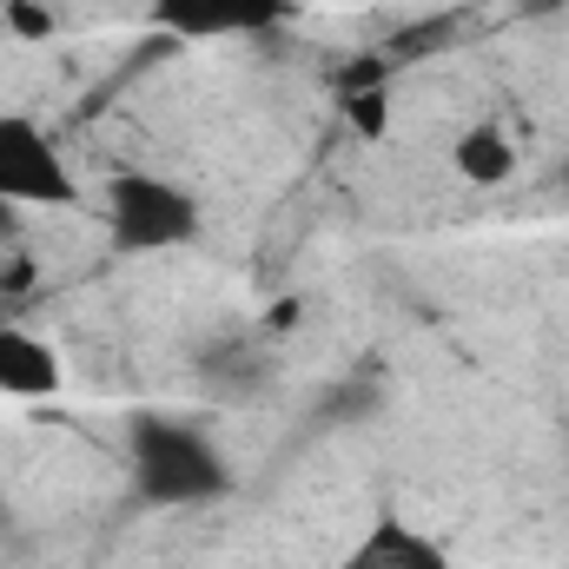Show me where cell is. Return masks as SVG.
I'll return each mask as SVG.
<instances>
[{"instance_id": "cell-1", "label": "cell", "mask_w": 569, "mask_h": 569, "mask_svg": "<svg viewBox=\"0 0 569 569\" xmlns=\"http://www.w3.org/2000/svg\"><path fill=\"white\" fill-rule=\"evenodd\" d=\"M127 477H133V497L152 510H192V503L232 497V463L219 457V443L159 411H140L127 425Z\"/></svg>"}, {"instance_id": "cell-2", "label": "cell", "mask_w": 569, "mask_h": 569, "mask_svg": "<svg viewBox=\"0 0 569 569\" xmlns=\"http://www.w3.org/2000/svg\"><path fill=\"white\" fill-rule=\"evenodd\" d=\"M100 219H107V239L113 252L127 259H152V252H179L199 239V199L146 166H127L107 179L100 192Z\"/></svg>"}, {"instance_id": "cell-3", "label": "cell", "mask_w": 569, "mask_h": 569, "mask_svg": "<svg viewBox=\"0 0 569 569\" xmlns=\"http://www.w3.org/2000/svg\"><path fill=\"white\" fill-rule=\"evenodd\" d=\"M0 199L13 212H60L80 206V186L60 159L53 133L27 113H0Z\"/></svg>"}, {"instance_id": "cell-4", "label": "cell", "mask_w": 569, "mask_h": 569, "mask_svg": "<svg viewBox=\"0 0 569 569\" xmlns=\"http://www.w3.org/2000/svg\"><path fill=\"white\" fill-rule=\"evenodd\" d=\"M291 0H152L146 20L172 40H252L272 33Z\"/></svg>"}, {"instance_id": "cell-5", "label": "cell", "mask_w": 569, "mask_h": 569, "mask_svg": "<svg viewBox=\"0 0 569 569\" xmlns=\"http://www.w3.org/2000/svg\"><path fill=\"white\" fill-rule=\"evenodd\" d=\"M338 569H457V563H450V550H443L430 530H418L411 517H378V523L338 557Z\"/></svg>"}, {"instance_id": "cell-6", "label": "cell", "mask_w": 569, "mask_h": 569, "mask_svg": "<svg viewBox=\"0 0 569 569\" xmlns=\"http://www.w3.org/2000/svg\"><path fill=\"white\" fill-rule=\"evenodd\" d=\"M60 351L20 325H0V398L7 405H47L60 391Z\"/></svg>"}, {"instance_id": "cell-7", "label": "cell", "mask_w": 569, "mask_h": 569, "mask_svg": "<svg viewBox=\"0 0 569 569\" xmlns=\"http://www.w3.org/2000/svg\"><path fill=\"white\" fill-rule=\"evenodd\" d=\"M450 166H457V179L463 186H510L517 179V146L503 140V127H490V120H477V127H463L457 140H450Z\"/></svg>"}, {"instance_id": "cell-8", "label": "cell", "mask_w": 569, "mask_h": 569, "mask_svg": "<svg viewBox=\"0 0 569 569\" xmlns=\"http://www.w3.org/2000/svg\"><path fill=\"white\" fill-rule=\"evenodd\" d=\"M345 107H351L358 133L378 140V133H385V113H391V93H385V87H345Z\"/></svg>"}, {"instance_id": "cell-9", "label": "cell", "mask_w": 569, "mask_h": 569, "mask_svg": "<svg viewBox=\"0 0 569 569\" xmlns=\"http://www.w3.org/2000/svg\"><path fill=\"white\" fill-rule=\"evenodd\" d=\"M7 33L13 40H53V7L47 0H7Z\"/></svg>"}, {"instance_id": "cell-10", "label": "cell", "mask_w": 569, "mask_h": 569, "mask_svg": "<svg viewBox=\"0 0 569 569\" xmlns=\"http://www.w3.org/2000/svg\"><path fill=\"white\" fill-rule=\"evenodd\" d=\"M13 226H20V212H13V206H7V199H0V246H7V239H13Z\"/></svg>"}, {"instance_id": "cell-11", "label": "cell", "mask_w": 569, "mask_h": 569, "mask_svg": "<svg viewBox=\"0 0 569 569\" xmlns=\"http://www.w3.org/2000/svg\"><path fill=\"white\" fill-rule=\"evenodd\" d=\"M298 7H365V0H298Z\"/></svg>"}, {"instance_id": "cell-12", "label": "cell", "mask_w": 569, "mask_h": 569, "mask_svg": "<svg viewBox=\"0 0 569 569\" xmlns=\"http://www.w3.org/2000/svg\"><path fill=\"white\" fill-rule=\"evenodd\" d=\"M523 7H557V0H523Z\"/></svg>"}]
</instances>
